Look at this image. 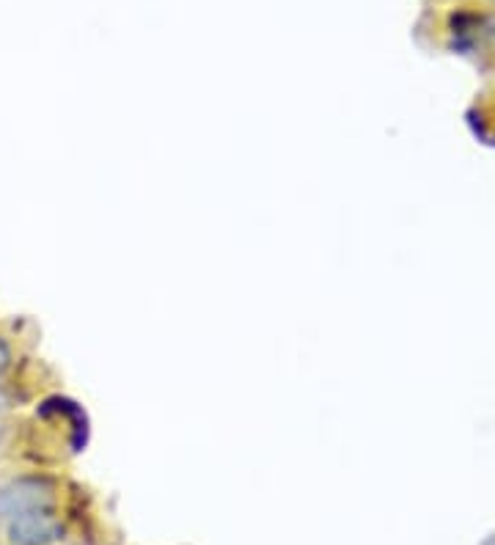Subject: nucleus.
<instances>
[{"instance_id": "nucleus-1", "label": "nucleus", "mask_w": 495, "mask_h": 545, "mask_svg": "<svg viewBox=\"0 0 495 545\" xmlns=\"http://www.w3.org/2000/svg\"><path fill=\"white\" fill-rule=\"evenodd\" d=\"M53 507V485L42 477H22L0 488V521H11L22 512Z\"/></svg>"}, {"instance_id": "nucleus-2", "label": "nucleus", "mask_w": 495, "mask_h": 545, "mask_svg": "<svg viewBox=\"0 0 495 545\" xmlns=\"http://www.w3.org/2000/svg\"><path fill=\"white\" fill-rule=\"evenodd\" d=\"M61 523L53 518V507L47 510L22 512L9 521V543L11 545H50L61 540Z\"/></svg>"}, {"instance_id": "nucleus-3", "label": "nucleus", "mask_w": 495, "mask_h": 545, "mask_svg": "<svg viewBox=\"0 0 495 545\" xmlns=\"http://www.w3.org/2000/svg\"><path fill=\"white\" fill-rule=\"evenodd\" d=\"M6 364H9V350H6V347L0 345V372H3V369H6Z\"/></svg>"}, {"instance_id": "nucleus-4", "label": "nucleus", "mask_w": 495, "mask_h": 545, "mask_svg": "<svg viewBox=\"0 0 495 545\" xmlns=\"http://www.w3.org/2000/svg\"><path fill=\"white\" fill-rule=\"evenodd\" d=\"M484 545H495V537H490V540H487V543Z\"/></svg>"}, {"instance_id": "nucleus-5", "label": "nucleus", "mask_w": 495, "mask_h": 545, "mask_svg": "<svg viewBox=\"0 0 495 545\" xmlns=\"http://www.w3.org/2000/svg\"><path fill=\"white\" fill-rule=\"evenodd\" d=\"M0 408H3V394H0Z\"/></svg>"}]
</instances>
